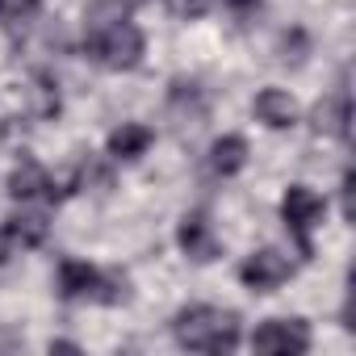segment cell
Segmentation results:
<instances>
[{
	"label": "cell",
	"mask_w": 356,
	"mask_h": 356,
	"mask_svg": "<svg viewBox=\"0 0 356 356\" xmlns=\"http://www.w3.org/2000/svg\"><path fill=\"white\" fill-rule=\"evenodd\" d=\"M172 335L185 352H210V356H222V352H235L243 331H239V318L231 310H218V306H185L176 310L172 318Z\"/></svg>",
	"instance_id": "obj_1"
},
{
	"label": "cell",
	"mask_w": 356,
	"mask_h": 356,
	"mask_svg": "<svg viewBox=\"0 0 356 356\" xmlns=\"http://www.w3.org/2000/svg\"><path fill=\"white\" fill-rule=\"evenodd\" d=\"M348 126H352V97H348V88H335L331 97H323L314 105V130L331 134V138H348Z\"/></svg>",
	"instance_id": "obj_12"
},
{
	"label": "cell",
	"mask_w": 356,
	"mask_h": 356,
	"mask_svg": "<svg viewBox=\"0 0 356 356\" xmlns=\"http://www.w3.org/2000/svg\"><path fill=\"white\" fill-rule=\"evenodd\" d=\"M51 352H80V343H72V339H51Z\"/></svg>",
	"instance_id": "obj_20"
},
{
	"label": "cell",
	"mask_w": 356,
	"mask_h": 356,
	"mask_svg": "<svg viewBox=\"0 0 356 356\" xmlns=\"http://www.w3.org/2000/svg\"><path fill=\"white\" fill-rule=\"evenodd\" d=\"M168 113L181 122V126H202L210 118V97L197 80H185V76H176L168 84Z\"/></svg>",
	"instance_id": "obj_8"
},
{
	"label": "cell",
	"mask_w": 356,
	"mask_h": 356,
	"mask_svg": "<svg viewBox=\"0 0 356 356\" xmlns=\"http://www.w3.org/2000/svg\"><path fill=\"white\" fill-rule=\"evenodd\" d=\"M252 352L264 356H302L310 352V323L306 318H264L252 335H248Z\"/></svg>",
	"instance_id": "obj_5"
},
{
	"label": "cell",
	"mask_w": 356,
	"mask_h": 356,
	"mask_svg": "<svg viewBox=\"0 0 356 356\" xmlns=\"http://www.w3.org/2000/svg\"><path fill=\"white\" fill-rule=\"evenodd\" d=\"M327 218V197H318L310 185H289L285 197H281V222L289 227V235L298 239V252L310 256V235L323 227Z\"/></svg>",
	"instance_id": "obj_4"
},
{
	"label": "cell",
	"mask_w": 356,
	"mask_h": 356,
	"mask_svg": "<svg viewBox=\"0 0 356 356\" xmlns=\"http://www.w3.org/2000/svg\"><path fill=\"white\" fill-rule=\"evenodd\" d=\"M84 51L92 63H101L105 72H134L143 63L147 38L134 22H118V26H101V30H84Z\"/></svg>",
	"instance_id": "obj_2"
},
{
	"label": "cell",
	"mask_w": 356,
	"mask_h": 356,
	"mask_svg": "<svg viewBox=\"0 0 356 356\" xmlns=\"http://www.w3.org/2000/svg\"><path fill=\"white\" fill-rule=\"evenodd\" d=\"M55 285H59V298H67V302H97V306H118V302H126V281H122V277H109V273H101L97 264L72 260V256L59 260Z\"/></svg>",
	"instance_id": "obj_3"
},
{
	"label": "cell",
	"mask_w": 356,
	"mask_h": 356,
	"mask_svg": "<svg viewBox=\"0 0 356 356\" xmlns=\"http://www.w3.org/2000/svg\"><path fill=\"white\" fill-rule=\"evenodd\" d=\"M9 256H13V243H9V235H5V231H0V268L9 264Z\"/></svg>",
	"instance_id": "obj_19"
},
{
	"label": "cell",
	"mask_w": 356,
	"mask_h": 356,
	"mask_svg": "<svg viewBox=\"0 0 356 356\" xmlns=\"http://www.w3.org/2000/svg\"><path fill=\"white\" fill-rule=\"evenodd\" d=\"M227 9H231V13H239V17H248V13H256V9H260V0H227Z\"/></svg>",
	"instance_id": "obj_18"
},
{
	"label": "cell",
	"mask_w": 356,
	"mask_h": 356,
	"mask_svg": "<svg viewBox=\"0 0 356 356\" xmlns=\"http://www.w3.org/2000/svg\"><path fill=\"white\" fill-rule=\"evenodd\" d=\"M55 185H51V172L38 163V159H22L13 172H9V197L13 202H42L51 197Z\"/></svg>",
	"instance_id": "obj_10"
},
{
	"label": "cell",
	"mask_w": 356,
	"mask_h": 356,
	"mask_svg": "<svg viewBox=\"0 0 356 356\" xmlns=\"http://www.w3.org/2000/svg\"><path fill=\"white\" fill-rule=\"evenodd\" d=\"M42 13V0H0V17L9 26H26Z\"/></svg>",
	"instance_id": "obj_17"
},
{
	"label": "cell",
	"mask_w": 356,
	"mask_h": 356,
	"mask_svg": "<svg viewBox=\"0 0 356 356\" xmlns=\"http://www.w3.org/2000/svg\"><path fill=\"white\" fill-rule=\"evenodd\" d=\"M248 138L243 134H222L210 143V172L222 176V181H231V176H239L248 168Z\"/></svg>",
	"instance_id": "obj_14"
},
{
	"label": "cell",
	"mask_w": 356,
	"mask_h": 356,
	"mask_svg": "<svg viewBox=\"0 0 356 356\" xmlns=\"http://www.w3.org/2000/svg\"><path fill=\"white\" fill-rule=\"evenodd\" d=\"M30 101H34V113H38V118H55V113H59V84H55L47 72H38V76L30 80Z\"/></svg>",
	"instance_id": "obj_16"
},
{
	"label": "cell",
	"mask_w": 356,
	"mask_h": 356,
	"mask_svg": "<svg viewBox=\"0 0 356 356\" xmlns=\"http://www.w3.org/2000/svg\"><path fill=\"white\" fill-rule=\"evenodd\" d=\"M176 243H181V252H185L193 264H210V260H218V252H222V239H218L214 222H210L202 210H193V214L181 218V227H176Z\"/></svg>",
	"instance_id": "obj_7"
},
{
	"label": "cell",
	"mask_w": 356,
	"mask_h": 356,
	"mask_svg": "<svg viewBox=\"0 0 356 356\" xmlns=\"http://www.w3.org/2000/svg\"><path fill=\"white\" fill-rule=\"evenodd\" d=\"M289 277H293V260H289L285 252H277V248H256V252L243 256V264H239V281H243V289H252V293H273V289H281Z\"/></svg>",
	"instance_id": "obj_6"
},
{
	"label": "cell",
	"mask_w": 356,
	"mask_h": 356,
	"mask_svg": "<svg viewBox=\"0 0 356 356\" xmlns=\"http://www.w3.org/2000/svg\"><path fill=\"white\" fill-rule=\"evenodd\" d=\"M5 235L13 248H42L47 235H51V218L42 210H34L30 202H22V210L5 222Z\"/></svg>",
	"instance_id": "obj_11"
},
{
	"label": "cell",
	"mask_w": 356,
	"mask_h": 356,
	"mask_svg": "<svg viewBox=\"0 0 356 356\" xmlns=\"http://www.w3.org/2000/svg\"><path fill=\"white\" fill-rule=\"evenodd\" d=\"M151 143H155V130H151V126H143V122H122V126L109 134L105 151H109V159L130 163V159H143V155L151 151Z\"/></svg>",
	"instance_id": "obj_13"
},
{
	"label": "cell",
	"mask_w": 356,
	"mask_h": 356,
	"mask_svg": "<svg viewBox=\"0 0 356 356\" xmlns=\"http://www.w3.org/2000/svg\"><path fill=\"white\" fill-rule=\"evenodd\" d=\"M252 113H256V122L268 126V130H289V126H298V101H293V92H285V88H260L256 101H252Z\"/></svg>",
	"instance_id": "obj_9"
},
{
	"label": "cell",
	"mask_w": 356,
	"mask_h": 356,
	"mask_svg": "<svg viewBox=\"0 0 356 356\" xmlns=\"http://www.w3.org/2000/svg\"><path fill=\"white\" fill-rule=\"evenodd\" d=\"M118 22H130L126 0H92L84 13V30H101V26H118Z\"/></svg>",
	"instance_id": "obj_15"
}]
</instances>
